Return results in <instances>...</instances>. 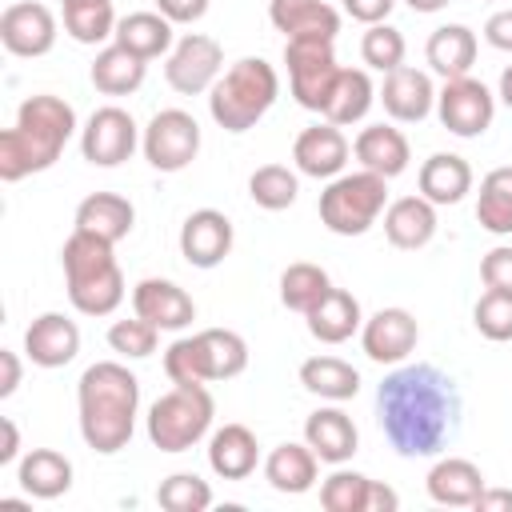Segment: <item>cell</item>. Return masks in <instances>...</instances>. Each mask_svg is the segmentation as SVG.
<instances>
[{
  "label": "cell",
  "mask_w": 512,
  "mask_h": 512,
  "mask_svg": "<svg viewBox=\"0 0 512 512\" xmlns=\"http://www.w3.org/2000/svg\"><path fill=\"white\" fill-rule=\"evenodd\" d=\"M416 184H420V196L432 200L436 208L440 204H460L472 192V164L456 152H432L420 164Z\"/></svg>",
  "instance_id": "28"
},
{
  "label": "cell",
  "mask_w": 512,
  "mask_h": 512,
  "mask_svg": "<svg viewBox=\"0 0 512 512\" xmlns=\"http://www.w3.org/2000/svg\"><path fill=\"white\" fill-rule=\"evenodd\" d=\"M140 148L156 172H184L200 152V124L184 108H164L148 120Z\"/></svg>",
  "instance_id": "10"
},
{
  "label": "cell",
  "mask_w": 512,
  "mask_h": 512,
  "mask_svg": "<svg viewBox=\"0 0 512 512\" xmlns=\"http://www.w3.org/2000/svg\"><path fill=\"white\" fill-rule=\"evenodd\" d=\"M328 288H332V280H328V272H324L320 264L296 260V264H288V268L280 272V304L292 308V312H300V316H304L312 304H320Z\"/></svg>",
  "instance_id": "39"
},
{
  "label": "cell",
  "mask_w": 512,
  "mask_h": 512,
  "mask_svg": "<svg viewBox=\"0 0 512 512\" xmlns=\"http://www.w3.org/2000/svg\"><path fill=\"white\" fill-rule=\"evenodd\" d=\"M156 12H164L172 24H196L208 12V0H156Z\"/></svg>",
  "instance_id": "48"
},
{
  "label": "cell",
  "mask_w": 512,
  "mask_h": 512,
  "mask_svg": "<svg viewBox=\"0 0 512 512\" xmlns=\"http://www.w3.org/2000/svg\"><path fill=\"white\" fill-rule=\"evenodd\" d=\"M304 320H308V332H312L320 344H344V340H352V336L364 328L360 300H356L348 288H328L324 300L304 312Z\"/></svg>",
  "instance_id": "24"
},
{
  "label": "cell",
  "mask_w": 512,
  "mask_h": 512,
  "mask_svg": "<svg viewBox=\"0 0 512 512\" xmlns=\"http://www.w3.org/2000/svg\"><path fill=\"white\" fill-rule=\"evenodd\" d=\"M484 40L500 52H512V8H500L484 20Z\"/></svg>",
  "instance_id": "49"
},
{
  "label": "cell",
  "mask_w": 512,
  "mask_h": 512,
  "mask_svg": "<svg viewBox=\"0 0 512 512\" xmlns=\"http://www.w3.org/2000/svg\"><path fill=\"white\" fill-rule=\"evenodd\" d=\"M500 100H504V104L512 108V64H508V68L500 72Z\"/></svg>",
  "instance_id": "55"
},
{
  "label": "cell",
  "mask_w": 512,
  "mask_h": 512,
  "mask_svg": "<svg viewBox=\"0 0 512 512\" xmlns=\"http://www.w3.org/2000/svg\"><path fill=\"white\" fill-rule=\"evenodd\" d=\"M436 116L440 124L460 136V140H476L492 128V116H496V96L488 92L484 80L476 76H456V80H444V88L436 92Z\"/></svg>",
  "instance_id": "11"
},
{
  "label": "cell",
  "mask_w": 512,
  "mask_h": 512,
  "mask_svg": "<svg viewBox=\"0 0 512 512\" xmlns=\"http://www.w3.org/2000/svg\"><path fill=\"white\" fill-rule=\"evenodd\" d=\"M216 416V400L208 392V384H176L172 392L156 396L148 408V440L160 452H188L192 444H200L212 428Z\"/></svg>",
  "instance_id": "7"
},
{
  "label": "cell",
  "mask_w": 512,
  "mask_h": 512,
  "mask_svg": "<svg viewBox=\"0 0 512 512\" xmlns=\"http://www.w3.org/2000/svg\"><path fill=\"white\" fill-rule=\"evenodd\" d=\"M220 68H224L220 40H212L204 32H188L172 44L168 64H164V80L180 96H200L220 80Z\"/></svg>",
  "instance_id": "12"
},
{
  "label": "cell",
  "mask_w": 512,
  "mask_h": 512,
  "mask_svg": "<svg viewBox=\"0 0 512 512\" xmlns=\"http://www.w3.org/2000/svg\"><path fill=\"white\" fill-rule=\"evenodd\" d=\"M280 96V76L264 56H244L208 88V112L224 132H248Z\"/></svg>",
  "instance_id": "5"
},
{
  "label": "cell",
  "mask_w": 512,
  "mask_h": 512,
  "mask_svg": "<svg viewBox=\"0 0 512 512\" xmlns=\"http://www.w3.org/2000/svg\"><path fill=\"white\" fill-rule=\"evenodd\" d=\"M268 20L284 40L292 36H328L336 40L340 32V12L324 0H268Z\"/></svg>",
  "instance_id": "27"
},
{
  "label": "cell",
  "mask_w": 512,
  "mask_h": 512,
  "mask_svg": "<svg viewBox=\"0 0 512 512\" xmlns=\"http://www.w3.org/2000/svg\"><path fill=\"white\" fill-rule=\"evenodd\" d=\"M116 44H124L128 52H136L140 60H156L164 52H172V20L164 12H128L116 24Z\"/></svg>",
  "instance_id": "36"
},
{
  "label": "cell",
  "mask_w": 512,
  "mask_h": 512,
  "mask_svg": "<svg viewBox=\"0 0 512 512\" xmlns=\"http://www.w3.org/2000/svg\"><path fill=\"white\" fill-rule=\"evenodd\" d=\"M396 0H344V12L360 24H384L392 16Z\"/></svg>",
  "instance_id": "47"
},
{
  "label": "cell",
  "mask_w": 512,
  "mask_h": 512,
  "mask_svg": "<svg viewBox=\"0 0 512 512\" xmlns=\"http://www.w3.org/2000/svg\"><path fill=\"white\" fill-rule=\"evenodd\" d=\"M76 408H80V436L92 452L112 456L128 448L136 432V412H140V380L116 364V360H96L84 368L76 384Z\"/></svg>",
  "instance_id": "2"
},
{
  "label": "cell",
  "mask_w": 512,
  "mask_h": 512,
  "mask_svg": "<svg viewBox=\"0 0 512 512\" xmlns=\"http://www.w3.org/2000/svg\"><path fill=\"white\" fill-rule=\"evenodd\" d=\"M116 12L112 0H72L64 4V32L76 44H104L108 36H116Z\"/></svg>",
  "instance_id": "38"
},
{
  "label": "cell",
  "mask_w": 512,
  "mask_h": 512,
  "mask_svg": "<svg viewBox=\"0 0 512 512\" xmlns=\"http://www.w3.org/2000/svg\"><path fill=\"white\" fill-rule=\"evenodd\" d=\"M60 4H72V0H60Z\"/></svg>",
  "instance_id": "56"
},
{
  "label": "cell",
  "mask_w": 512,
  "mask_h": 512,
  "mask_svg": "<svg viewBox=\"0 0 512 512\" xmlns=\"http://www.w3.org/2000/svg\"><path fill=\"white\" fill-rule=\"evenodd\" d=\"M76 132V108L52 92L28 96L16 112V124L0 132V180L16 184L32 172H44L60 160L64 144Z\"/></svg>",
  "instance_id": "3"
},
{
  "label": "cell",
  "mask_w": 512,
  "mask_h": 512,
  "mask_svg": "<svg viewBox=\"0 0 512 512\" xmlns=\"http://www.w3.org/2000/svg\"><path fill=\"white\" fill-rule=\"evenodd\" d=\"M232 252V220L216 208H196L180 224V256L192 268H216Z\"/></svg>",
  "instance_id": "18"
},
{
  "label": "cell",
  "mask_w": 512,
  "mask_h": 512,
  "mask_svg": "<svg viewBox=\"0 0 512 512\" xmlns=\"http://www.w3.org/2000/svg\"><path fill=\"white\" fill-rule=\"evenodd\" d=\"M140 144V132H136V120L132 112L116 108V104H104L88 116V124L80 128V152L88 164L96 168H116L124 164Z\"/></svg>",
  "instance_id": "13"
},
{
  "label": "cell",
  "mask_w": 512,
  "mask_h": 512,
  "mask_svg": "<svg viewBox=\"0 0 512 512\" xmlns=\"http://www.w3.org/2000/svg\"><path fill=\"white\" fill-rule=\"evenodd\" d=\"M360 56H364L368 68H376L384 76L392 68H400L404 64V36H400V28H392L388 20L384 24H368V32L360 36Z\"/></svg>",
  "instance_id": "43"
},
{
  "label": "cell",
  "mask_w": 512,
  "mask_h": 512,
  "mask_svg": "<svg viewBox=\"0 0 512 512\" xmlns=\"http://www.w3.org/2000/svg\"><path fill=\"white\" fill-rule=\"evenodd\" d=\"M300 384H304V392L340 404L360 392V372L340 356H308L300 364Z\"/></svg>",
  "instance_id": "35"
},
{
  "label": "cell",
  "mask_w": 512,
  "mask_h": 512,
  "mask_svg": "<svg viewBox=\"0 0 512 512\" xmlns=\"http://www.w3.org/2000/svg\"><path fill=\"white\" fill-rule=\"evenodd\" d=\"M480 280H484V288H504V292H512V244H500V248L484 252V260H480Z\"/></svg>",
  "instance_id": "46"
},
{
  "label": "cell",
  "mask_w": 512,
  "mask_h": 512,
  "mask_svg": "<svg viewBox=\"0 0 512 512\" xmlns=\"http://www.w3.org/2000/svg\"><path fill=\"white\" fill-rule=\"evenodd\" d=\"M0 432H4V444H0V464H12L16 456H20V428H16V420H0Z\"/></svg>",
  "instance_id": "52"
},
{
  "label": "cell",
  "mask_w": 512,
  "mask_h": 512,
  "mask_svg": "<svg viewBox=\"0 0 512 512\" xmlns=\"http://www.w3.org/2000/svg\"><path fill=\"white\" fill-rule=\"evenodd\" d=\"M368 492H372V480L364 472L336 464V472L320 484V504L328 512H368Z\"/></svg>",
  "instance_id": "41"
},
{
  "label": "cell",
  "mask_w": 512,
  "mask_h": 512,
  "mask_svg": "<svg viewBox=\"0 0 512 512\" xmlns=\"http://www.w3.org/2000/svg\"><path fill=\"white\" fill-rule=\"evenodd\" d=\"M472 324L484 340H496V344L512 340V292L488 288L472 308Z\"/></svg>",
  "instance_id": "44"
},
{
  "label": "cell",
  "mask_w": 512,
  "mask_h": 512,
  "mask_svg": "<svg viewBox=\"0 0 512 512\" xmlns=\"http://www.w3.org/2000/svg\"><path fill=\"white\" fill-rule=\"evenodd\" d=\"M260 464V444L248 424H224L208 440V468L220 480H248Z\"/></svg>",
  "instance_id": "23"
},
{
  "label": "cell",
  "mask_w": 512,
  "mask_h": 512,
  "mask_svg": "<svg viewBox=\"0 0 512 512\" xmlns=\"http://www.w3.org/2000/svg\"><path fill=\"white\" fill-rule=\"evenodd\" d=\"M396 504H400V496H396L388 484L372 480V492H368V512H396Z\"/></svg>",
  "instance_id": "53"
},
{
  "label": "cell",
  "mask_w": 512,
  "mask_h": 512,
  "mask_svg": "<svg viewBox=\"0 0 512 512\" xmlns=\"http://www.w3.org/2000/svg\"><path fill=\"white\" fill-rule=\"evenodd\" d=\"M380 104L392 120L400 124H420L432 108H436V88H432V76L420 72V68H392L380 84Z\"/></svg>",
  "instance_id": "20"
},
{
  "label": "cell",
  "mask_w": 512,
  "mask_h": 512,
  "mask_svg": "<svg viewBox=\"0 0 512 512\" xmlns=\"http://www.w3.org/2000/svg\"><path fill=\"white\" fill-rule=\"evenodd\" d=\"M144 72H148V60H140L136 52H128L116 40L108 48H100L96 60H92V68H88L96 92H104V96H128V92H136L144 84Z\"/></svg>",
  "instance_id": "34"
},
{
  "label": "cell",
  "mask_w": 512,
  "mask_h": 512,
  "mask_svg": "<svg viewBox=\"0 0 512 512\" xmlns=\"http://www.w3.org/2000/svg\"><path fill=\"white\" fill-rule=\"evenodd\" d=\"M384 236L392 248L416 252L436 236V204L424 196H400L384 208Z\"/></svg>",
  "instance_id": "25"
},
{
  "label": "cell",
  "mask_w": 512,
  "mask_h": 512,
  "mask_svg": "<svg viewBox=\"0 0 512 512\" xmlns=\"http://www.w3.org/2000/svg\"><path fill=\"white\" fill-rule=\"evenodd\" d=\"M244 368H248V344L232 328H204V332L180 336L164 348V376L172 384L232 380Z\"/></svg>",
  "instance_id": "6"
},
{
  "label": "cell",
  "mask_w": 512,
  "mask_h": 512,
  "mask_svg": "<svg viewBox=\"0 0 512 512\" xmlns=\"http://www.w3.org/2000/svg\"><path fill=\"white\" fill-rule=\"evenodd\" d=\"M352 156L360 160V168L392 180V176H400L408 168L412 148H408V136L400 128H392V124H368L352 140Z\"/></svg>",
  "instance_id": "22"
},
{
  "label": "cell",
  "mask_w": 512,
  "mask_h": 512,
  "mask_svg": "<svg viewBox=\"0 0 512 512\" xmlns=\"http://www.w3.org/2000/svg\"><path fill=\"white\" fill-rule=\"evenodd\" d=\"M132 312L144 316L148 324H156L160 332H180L196 320L192 296L176 280H160V276H148L132 288Z\"/></svg>",
  "instance_id": "16"
},
{
  "label": "cell",
  "mask_w": 512,
  "mask_h": 512,
  "mask_svg": "<svg viewBox=\"0 0 512 512\" xmlns=\"http://www.w3.org/2000/svg\"><path fill=\"white\" fill-rule=\"evenodd\" d=\"M304 444L320 456V464H344L356 456L360 432L344 408H316L304 420Z\"/></svg>",
  "instance_id": "21"
},
{
  "label": "cell",
  "mask_w": 512,
  "mask_h": 512,
  "mask_svg": "<svg viewBox=\"0 0 512 512\" xmlns=\"http://www.w3.org/2000/svg\"><path fill=\"white\" fill-rule=\"evenodd\" d=\"M16 480H20V488H24L28 496H36V500H56V496H64V492L72 488V460H68L64 452H56V448H32V452L20 460Z\"/></svg>",
  "instance_id": "33"
},
{
  "label": "cell",
  "mask_w": 512,
  "mask_h": 512,
  "mask_svg": "<svg viewBox=\"0 0 512 512\" xmlns=\"http://www.w3.org/2000/svg\"><path fill=\"white\" fill-rule=\"evenodd\" d=\"M372 100H376V88H372L368 72L364 68H340L336 80H332V88H328V100H324L320 116L328 124H336V128H348V124H356V120L368 116Z\"/></svg>",
  "instance_id": "31"
},
{
  "label": "cell",
  "mask_w": 512,
  "mask_h": 512,
  "mask_svg": "<svg viewBox=\"0 0 512 512\" xmlns=\"http://www.w3.org/2000/svg\"><path fill=\"white\" fill-rule=\"evenodd\" d=\"M424 56H428L432 72L444 76V80L468 76L472 64H476V32H472L468 24H440V28L428 36Z\"/></svg>",
  "instance_id": "32"
},
{
  "label": "cell",
  "mask_w": 512,
  "mask_h": 512,
  "mask_svg": "<svg viewBox=\"0 0 512 512\" xmlns=\"http://www.w3.org/2000/svg\"><path fill=\"white\" fill-rule=\"evenodd\" d=\"M156 500L168 512H204V508H212V488L196 472H172L168 480H160Z\"/></svg>",
  "instance_id": "42"
},
{
  "label": "cell",
  "mask_w": 512,
  "mask_h": 512,
  "mask_svg": "<svg viewBox=\"0 0 512 512\" xmlns=\"http://www.w3.org/2000/svg\"><path fill=\"white\" fill-rule=\"evenodd\" d=\"M296 192H300V176L288 168V164H260L252 176H248V196L252 204H260L264 212H284L296 204Z\"/></svg>",
  "instance_id": "40"
},
{
  "label": "cell",
  "mask_w": 512,
  "mask_h": 512,
  "mask_svg": "<svg viewBox=\"0 0 512 512\" xmlns=\"http://www.w3.org/2000/svg\"><path fill=\"white\" fill-rule=\"evenodd\" d=\"M420 340V324L408 308H380L360 328V348L376 364H400Z\"/></svg>",
  "instance_id": "15"
},
{
  "label": "cell",
  "mask_w": 512,
  "mask_h": 512,
  "mask_svg": "<svg viewBox=\"0 0 512 512\" xmlns=\"http://www.w3.org/2000/svg\"><path fill=\"white\" fill-rule=\"evenodd\" d=\"M112 248L116 244H108L92 232H80V228H72V236L60 248L68 300L84 316H112L124 300V272H120Z\"/></svg>",
  "instance_id": "4"
},
{
  "label": "cell",
  "mask_w": 512,
  "mask_h": 512,
  "mask_svg": "<svg viewBox=\"0 0 512 512\" xmlns=\"http://www.w3.org/2000/svg\"><path fill=\"white\" fill-rule=\"evenodd\" d=\"M376 420L400 456H436L460 424V392L436 364H404L380 380Z\"/></svg>",
  "instance_id": "1"
},
{
  "label": "cell",
  "mask_w": 512,
  "mask_h": 512,
  "mask_svg": "<svg viewBox=\"0 0 512 512\" xmlns=\"http://www.w3.org/2000/svg\"><path fill=\"white\" fill-rule=\"evenodd\" d=\"M80 352V328L64 312H44L24 332V356L36 368H64Z\"/></svg>",
  "instance_id": "19"
},
{
  "label": "cell",
  "mask_w": 512,
  "mask_h": 512,
  "mask_svg": "<svg viewBox=\"0 0 512 512\" xmlns=\"http://www.w3.org/2000/svg\"><path fill=\"white\" fill-rule=\"evenodd\" d=\"M336 40L328 36H292L284 40V64H288V84L300 108L320 112L328 100V88L340 72L336 64Z\"/></svg>",
  "instance_id": "9"
},
{
  "label": "cell",
  "mask_w": 512,
  "mask_h": 512,
  "mask_svg": "<svg viewBox=\"0 0 512 512\" xmlns=\"http://www.w3.org/2000/svg\"><path fill=\"white\" fill-rule=\"evenodd\" d=\"M156 344H160V328L148 324L144 316L116 320V324L108 328V348L120 352V356H128V360H144V356H152Z\"/></svg>",
  "instance_id": "45"
},
{
  "label": "cell",
  "mask_w": 512,
  "mask_h": 512,
  "mask_svg": "<svg viewBox=\"0 0 512 512\" xmlns=\"http://www.w3.org/2000/svg\"><path fill=\"white\" fill-rule=\"evenodd\" d=\"M476 220L492 236H512V164L492 168L476 192Z\"/></svg>",
  "instance_id": "37"
},
{
  "label": "cell",
  "mask_w": 512,
  "mask_h": 512,
  "mask_svg": "<svg viewBox=\"0 0 512 512\" xmlns=\"http://www.w3.org/2000/svg\"><path fill=\"white\" fill-rule=\"evenodd\" d=\"M0 368H4V380H0V396L8 400V396L20 388V356H16L12 348H4V352H0Z\"/></svg>",
  "instance_id": "51"
},
{
  "label": "cell",
  "mask_w": 512,
  "mask_h": 512,
  "mask_svg": "<svg viewBox=\"0 0 512 512\" xmlns=\"http://www.w3.org/2000/svg\"><path fill=\"white\" fill-rule=\"evenodd\" d=\"M424 484H428V496H432L436 504H444V508H472L476 496L488 488V484H484V472H480L472 460H464V456H444V460H436Z\"/></svg>",
  "instance_id": "26"
},
{
  "label": "cell",
  "mask_w": 512,
  "mask_h": 512,
  "mask_svg": "<svg viewBox=\"0 0 512 512\" xmlns=\"http://www.w3.org/2000/svg\"><path fill=\"white\" fill-rule=\"evenodd\" d=\"M472 508L476 512H512V488H484Z\"/></svg>",
  "instance_id": "50"
},
{
  "label": "cell",
  "mask_w": 512,
  "mask_h": 512,
  "mask_svg": "<svg viewBox=\"0 0 512 512\" xmlns=\"http://www.w3.org/2000/svg\"><path fill=\"white\" fill-rule=\"evenodd\" d=\"M388 204V180L360 168V172H340L328 180L320 192V224L336 236H364Z\"/></svg>",
  "instance_id": "8"
},
{
  "label": "cell",
  "mask_w": 512,
  "mask_h": 512,
  "mask_svg": "<svg viewBox=\"0 0 512 512\" xmlns=\"http://www.w3.org/2000/svg\"><path fill=\"white\" fill-rule=\"evenodd\" d=\"M132 224H136V208L120 192H92L76 204V228L92 232L108 244H120L132 232Z\"/></svg>",
  "instance_id": "29"
},
{
  "label": "cell",
  "mask_w": 512,
  "mask_h": 512,
  "mask_svg": "<svg viewBox=\"0 0 512 512\" xmlns=\"http://www.w3.org/2000/svg\"><path fill=\"white\" fill-rule=\"evenodd\" d=\"M316 472H320V456L308 448V444H296V440H284L268 452L264 460V480L284 492V496H300L316 484Z\"/></svg>",
  "instance_id": "30"
},
{
  "label": "cell",
  "mask_w": 512,
  "mask_h": 512,
  "mask_svg": "<svg viewBox=\"0 0 512 512\" xmlns=\"http://www.w3.org/2000/svg\"><path fill=\"white\" fill-rule=\"evenodd\" d=\"M348 152H352L348 136H344L336 124H328V120L304 128V132L296 136V144H292L296 172H300V176H312V180H332V176H340L344 164H348Z\"/></svg>",
  "instance_id": "17"
},
{
  "label": "cell",
  "mask_w": 512,
  "mask_h": 512,
  "mask_svg": "<svg viewBox=\"0 0 512 512\" xmlns=\"http://www.w3.org/2000/svg\"><path fill=\"white\" fill-rule=\"evenodd\" d=\"M412 12H424V16H432V12H440V8H448L452 0H404Z\"/></svg>",
  "instance_id": "54"
},
{
  "label": "cell",
  "mask_w": 512,
  "mask_h": 512,
  "mask_svg": "<svg viewBox=\"0 0 512 512\" xmlns=\"http://www.w3.org/2000/svg\"><path fill=\"white\" fill-rule=\"evenodd\" d=\"M0 44L12 56H48L56 44V16L36 0H16L0 12Z\"/></svg>",
  "instance_id": "14"
}]
</instances>
